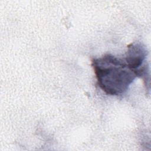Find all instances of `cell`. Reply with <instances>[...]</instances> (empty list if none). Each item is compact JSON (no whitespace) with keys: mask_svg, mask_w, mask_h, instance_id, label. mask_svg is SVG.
<instances>
[{"mask_svg":"<svg viewBox=\"0 0 151 151\" xmlns=\"http://www.w3.org/2000/svg\"><path fill=\"white\" fill-rule=\"evenodd\" d=\"M92 67L98 86L109 95L124 93L137 77L124 60L110 54L93 59Z\"/></svg>","mask_w":151,"mask_h":151,"instance_id":"6da1fadb","label":"cell"},{"mask_svg":"<svg viewBox=\"0 0 151 151\" xmlns=\"http://www.w3.org/2000/svg\"><path fill=\"white\" fill-rule=\"evenodd\" d=\"M146 55L147 51L145 48L140 44H130L127 47L124 60L128 67L135 72L137 77Z\"/></svg>","mask_w":151,"mask_h":151,"instance_id":"7a4b0ae2","label":"cell"}]
</instances>
